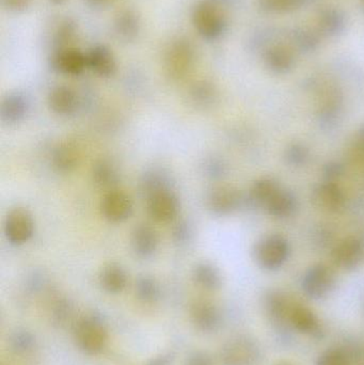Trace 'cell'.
<instances>
[{
  "mask_svg": "<svg viewBox=\"0 0 364 365\" xmlns=\"http://www.w3.org/2000/svg\"><path fill=\"white\" fill-rule=\"evenodd\" d=\"M192 24L201 38L216 41L224 34L227 19L222 6L209 0H201L192 11Z\"/></svg>",
  "mask_w": 364,
  "mask_h": 365,
  "instance_id": "3957f363",
  "label": "cell"
},
{
  "mask_svg": "<svg viewBox=\"0 0 364 365\" xmlns=\"http://www.w3.org/2000/svg\"><path fill=\"white\" fill-rule=\"evenodd\" d=\"M1 4L8 12L19 14L31 6L32 0H1Z\"/></svg>",
  "mask_w": 364,
  "mask_h": 365,
  "instance_id": "60d3db41",
  "label": "cell"
},
{
  "mask_svg": "<svg viewBox=\"0 0 364 365\" xmlns=\"http://www.w3.org/2000/svg\"><path fill=\"white\" fill-rule=\"evenodd\" d=\"M100 212L107 221L121 223L132 216L134 203L132 197L125 191L111 189L105 193L100 201Z\"/></svg>",
  "mask_w": 364,
  "mask_h": 365,
  "instance_id": "9c48e42d",
  "label": "cell"
},
{
  "mask_svg": "<svg viewBox=\"0 0 364 365\" xmlns=\"http://www.w3.org/2000/svg\"><path fill=\"white\" fill-rule=\"evenodd\" d=\"M51 4H56V6H61V4H66L68 0H49Z\"/></svg>",
  "mask_w": 364,
  "mask_h": 365,
  "instance_id": "7dc6e473",
  "label": "cell"
},
{
  "mask_svg": "<svg viewBox=\"0 0 364 365\" xmlns=\"http://www.w3.org/2000/svg\"><path fill=\"white\" fill-rule=\"evenodd\" d=\"M9 344H10L11 351H14L17 355H25L33 349L34 345H36V338L31 332L19 329L13 332L12 336H10Z\"/></svg>",
  "mask_w": 364,
  "mask_h": 365,
  "instance_id": "e575fe53",
  "label": "cell"
},
{
  "mask_svg": "<svg viewBox=\"0 0 364 365\" xmlns=\"http://www.w3.org/2000/svg\"><path fill=\"white\" fill-rule=\"evenodd\" d=\"M75 342L83 353L100 355L108 344V330L96 315H87L79 319L74 329Z\"/></svg>",
  "mask_w": 364,
  "mask_h": 365,
  "instance_id": "6da1fadb",
  "label": "cell"
},
{
  "mask_svg": "<svg viewBox=\"0 0 364 365\" xmlns=\"http://www.w3.org/2000/svg\"><path fill=\"white\" fill-rule=\"evenodd\" d=\"M359 139H361V140L364 141V126L363 130H361L360 135H359Z\"/></svg>",
  "mask_w": 364,
  "mask_h": 365,
  "instance_id": "681fc988",
  "label": "cell"
},
{
  "mask_svg": "<svg viewBox=\"0 0 364 365\" xmlns=\"http://www.w3.org/2000/svg\"><path fill=\"white\" fill-rule=\"evenodd\" d=\"M147 212L156 222L169 223L177 218L180 212V201L170 189L158 191L147 197Z\"/></svg>",
  "mask_w": 364,
  "mask_h": 365,
  "instance_id": "30bf717a",
  "label": "cell"
},
{
  "mask_svg": "<svg viewBox=\"0 0 364 365\" xmlns=\"http://www.w3.org/2000/svg\"><path fill=\"white\" fill-rule=\"evenodd\" d=\"M316 24L320 34L327 36H336L345 29V14L340 9L327 6L318 13Z\"/></svg>",
  "mask_w": 364,
  "mask_h": 365,
  "instance_id": "484cf974",
  "label": "cell"
},
{
  "mask_svg": "<svg viewBox=\"0 0 364 365\" xmlns=\"http://www.w3.org/2000/svg\"><path fill=\"white\" fill-rule=\"evenodd\" d=\"M92 180L100 188L111 190L120 182V173L113 160L100 158L92 167Z\"/></svg>",
  "mask_w": 364,
  "mask_h": 365,
  "instance_id": "83f0119b",
  "label": "cell"
},
{
  "mask_svg": "<svg viewBox=\"0 0 364 365\" xmlns=\"http://www.w3.org/2000/svg\"><path fill=\"white\" fill-rule=\"evenodd\" d=\"M264 207L271 216L278 219H286L290 218L296 212L298 203L292 192L280 188L265 203Z\"/></svg>",
  "mask_w": 364,
  "mask_h": 365,
  "instance_id": "cb8c5ba5",
  "label": "cell"
},
{
  "mask_svg": "<svg viewBox=\"0 0 364 365\" xmlns=\"http://www.w3.org/2000/svg\"><path fill=\"white\" fill-rule=\"evenodd\" d=\"M316 206L329 212H339L345 206L343 190L335 182L326 181L318 185L313 191Z\"/></svg>",
  "mask_w": 364,
  "mask_h": 365,
  "instance_id": "e0dca14e",
  "label": "cell"
},
{
  "mask_svg": "<svg viewBox=\"0 0 364 365\" xmlns=\"http://www.w3.org/2000/svg\"><path fill=\"white\" fill-rule=\"evenodd\" d=\"M29 104L21 92H11L2 98L0 104V118L4 124L14 125L25 119Z\"/></svg>",
  "mask_w": 364,
  "mask_h": 365,
  "instance_id": "d6986e66",
  "label": "cell"
},
{
  "mask_svg": "<svg viewBox=\"0 0 364 365\" xmlns=\"http://www.w3.org/2000/svg\"><path fill=\"white\" fill-rule=\"evenodd\" d=\"M292 41L294 46L301 51H311L318 45V36L316 32L309 29H296L292 34Z\"/></svg>",
  "mask_w": 364,
  "mask_h": 365,
  "instance_id": "8d00e7d4",
  "label": "cell"
},
{
  "mask_svg": "<svg viewBox=\"0 0 364 365\" xmlns=\"http://www.w3.org/2000/svg\"><path fill=\"white\" fill-rule=\"evenodd\" d=\"M36 229L33 216L24 207L12 208L4 219V231L6 240L21 246L31 240Z\"/></svg>",
  "mask_w": 364,
  "mask_h": 365,
  "instance_id": "ba28073f",
  "label": "cell"
},
{
  "mask_svg": "<svg viewBox=\"0 0 364 365\" xmlns=\"http://www.w3.org/2000/svg\"><path fill=\"white\" fill-rule=\"evenodd\" d=\"M264 62L266 68L275 74H286L294 68V53L286 45H273L265 51Z\"/></svg>",
  "mask_w": 364,
  "mask_h": 365,
  "instance_id": "603a6c76",
  "label": "cell"
},
{
  "mask_svg": "<svg viewBox=\"0 0 364 365\" xmlns=\"http://www.w3.org/2000/svg\"><path fill=\"white\" fill-rule=\"evenodd\" d=\"M342 173H343V168L339 164H329L324 169V175L327 181L333 182V180L338 179Z\"/></svg>",
  "mask_w": 364,
  "mask_h": 365,
  "instance_id": "7bdbcfd3",
  "label": "cell"
},
{
  "mask_svg": "<svg viewBox=\"0 0 364 365\" xmlns=\"http://www.w3.org/2000/svg\"><path fill=\"white\" fill-rule=\"evenodd\" d=\"M192 236V227L186 220L180 221L172 230V238L177 244H186Z\"/></svg>",
  "mask_w": 364,
  "mask_h": 365,
  "instance_id": "f35d334b",
  "label": "cell"
},
{
  "mask_svg": "<svg viewBox=\"0 0 364 365\" xmlns=\"http://www.w3.org/2000/svg\"><path fill=\"white\" fill-rule=\"evenodd\" d=\"M100 287L109 294H120L128 285V274L121 265L110 263L105 265L98 274Z\"/></svg>",
  "mask_w": 364,
  "mask_h": 365,
  "instance_id": "d4e9b609",
  "label": "cell"
},
{
  "mask_svg": "<svg viewBox=\"0 0 364 365\" xmlns=\"http://www.w3.org/2000/svg\"><path fill=\"white\" fill-rule=\"evenodd\" d=\"M113 1L115 0H87L88 4L94 8H103V6H108Z\"/></svg>",
  "mask_w": 364,
  "mask_h": 365,
  "instance_id": "f6af8a7d",
  "label": "cell"
},
{
  "mask_svg": "<svg viewBox=\"0 0 364 365\" xmlns=\"http://www.w3.org/2000/svg\"><path fill=\"white\" fill-rule=\"evenodd\" d=\"M309 158V150L303 145H293L286 150V160L293 166H301Z\"/></svg>",
  "mask_w": 364,
  "mask_h": 365,
  "instance_id": "74e56055",
  "label": "cell"
},
{
  "mask_svg": "<svg viewBox=\"0 0 364 365\" xmlns=\"http://www.w3.org/2000/svg\"><path fill=\"white\" fill-rule=\"evenodd\" d=\"M85 55L88 66L98 76L109 78L117 72L115 55L105 45H95Z\"/></svg>",
  "mask_w": 364,
  "mask_h": 365,
  "instance_id": "ffe728a7",
  "label": "cell"
},
{
  "mask_svg": "<svg viewBox=\"0 0 364 365\" xmlns=\"http://www.w3.org/2000/svg\"><path fill=\"white\" fill-rule=\"evenodd\" d=\"M204 169L207 175H209V178L218 179V178H222L224 173H226V165L222 160H217V158H211V160L205 163Z\"/></svg>",
  "mask_w": 364,
  "mask_h": 365,
  "instance_id": "ab89813d",
  "label": "cell"
},
{
  "mask_svg": "<svg viewBox=\"0 0 364 365\" xmlns=\"http://www.w3.org/2000/svg\"><path fill=\"white\" fill-rule=\"evenodd\" d=\"M281 187L275 180L262 178L256 180L250 188V197L254 203L264 206L265 203L277 192Z\"/></svg>",
  "mask_w": 364,
  "mask_h": 365,
  "instance_id": "836d02e7",
  "label": "cell"
},
{
  "mask_svg": "<svg viewBox=\"0 0 364 365\" xmlns=\"http://www.w3.org/2000/svg\"><path fill=\"white\" fill-rule=\"evenodd\" d=\"M291 247L288 240L280 234H271L261 238L254 248V257L262 269L276 272L288 259Z\"/></svg>",
  "mask_w": 364,
  "mask_h": 365,
  "instance_id": "277c9868",
  "label": "cell"
},
{
  "mask_svg": "<svg viewBox=\"0 0 364 365\" xmlns=\"http://www.w3.org/2000/svg\"><path fill=\"white\" fill-rule=\"evenodd\" d=\"M51 66L60 74L78 76L83 74L88 66L87 55L75 47L53 51L51 58Z\"/></svg>",
  "mask_w": 364,
  "mask_h": 365,
  "instance_id": "5bb4252c",
  "label": "cell"
},
{
  "mask_svg": "<svg viewBox=\"0 0 364 365\" xmlns=\"http://www.w3.org/2000/svg\"><path fill=\"white\" fill-rule=\"evenodd\" d=\"M190 319L199 331L212 334L219 329L222 313L214 302L197 299L190 306Z\"/></svg>",
  "mask_w": 364,
  "mask_h": 365,
  "instance_id": "4fadbf2b",
  "label": "cell"
},
{
  "mask_svg": "<svg viewBox=\"0 0 364 365\" xmlns=\"http://www.w3.org/2000/svg\"><path fill=\"white\" fill-rule=\"evenodd\" d=\"M135 293L139 302L143 304H154L160 296V285L151 276H140L137 279Z\"/></svg>",
  "mask_w": 364,
  "mask_h": 365,
  "instance_id": "d6a6232c",
  "label": "cell"
},
{
  "mask_svg": "<svg viewBox=\"0 0 364 365\" xmlns=\"http://www.w3.org/2000/svg\"><path fill=\"white\" fill-rule=\"evenodd\" d=\"M185 365H214V362L207 353L194 351L186 358Z\"/></svg>",
  "mask_w": 364,
  "mask_h": 365,
  "instance_id": "b9f144b4",
  "label": "cell"
},
{
  "mask_svg": "<svg viewBox=\"0 0 364 365\" xmlns=\"http://www.w3.org/2000/svg\"><path fill=\"white\" fill-rule=\"evenodd\" d=\"M49 108L56 115H70L76 111L78 106V98L76 92L68 86H56L49 91Z\"/></svg>",
  "mask_w": 364,
  "mask_h": 365,
  "instance_id": "7402d4cb",
  "label": "cell"
},
{
  "mask_svg": "<svg viewBox=\"0 0 364 365\" xmlns=\"http://www.w3.org/2000/svg\"><path fill=\"white\" fill-rule=\"evenodd\" d=\"M294 304L295 300L280 289H269L263 298V306L269 322L281 334H288L292 330L290 313Z\"/></svg>",
  "mask_w": 364,
  "mask_h": 365,
  "instance_id": "52a82bcc",
  "label": "cell"
},
{
  "mask_svg": "<svg viewBox=\"0 0 364 365\" xmlns=\"http://www.w3.org/2000/svg\"><path fill=\"white\" fill-rule=\"evenodd\" d=\"M309 0H259L261 9L269 13H288L305 6Z\"/></svg>",
  "mask_w": 364,
  "mask_h": 365,
  "instance_id": "d590c367",
  "label": "cell"
},
{
  "mask_svg": "<svg viewBox=\"0 0 364 365\" xmlns=\"http://www.w3.org/2000/svg\"><path fill=\"white\" fill-rule=\"evenodd\" d=\"M290 326L294 331L309 338L320 340L324 336V328L316 313L309 307L298 302H295L291 310Z\"/></svg>",
  "mask_w": 364,
  "mask_h": 365,
  "instance_id": "8fae6325",
  "label": "cell"
},
{
  "mask_svg": "<svg viewBox=\"0 0 364 365\" xmlns=\"http://www.w3.org/2000/svg\"><path fill=\"white\" fill-rule=\"evenodd\" d=\"M337 284L335 270L326 264H316L303 274V293L312 300H322L328 297Z\"/></svg>",
  "mask_w": 364,
  "mask_h": 365,
  "instance_id": "8992f818",
  "label": "cell"
},
{
  "mask_svg": "<svg viewBox=\"0 0 364 365\" xmlns=\"http://www.w3.org/2000/svg\"><path fill=\"white\" fill-rule=\"evenodd\" d=\"M81 152L73 141H63L53 149L51 162L56 170L61 173H71L79 166Z\"/></svg>",
  "mask_w": 364,
  "mask_h": 365,
  "instance_id": "44dd1931",
  "label": "cell"
},
{
  "mask_svg": "<svg viewBox=\"0 0 364 365\" xmlns=\"http://www.w3.org/2000/svg\"><path fill=\"white\" fill-rule=\"evenodd\" d=\"M170 189V181L168 175L160 169H152L145 173L141 180V191L147 197L158 191Z\"/></svg>",
  "mask_w": 364,
  "mask_h": 365,
  "instance_id": "4dcf8cb0",
  "label": "cell"
},
{
  "mask_svg": "<svg viewBox=\"0 0 364 365\" xmlns=\"http://www.w3.org/2000/svg\"><path fill=\"white\" fill-rule=\"evenodd\" d=\"M209 1L214 2V4H217V6H222L224 4H230L232 0H209Z\"/></svg>",
  "mask_w": 364,
  "mask_h": 365,
  "instance_id": "bcb514c9",
  "label": "cell"
},
{
  "mask_svg": "<svg viewBox=\"0 0 364 365\" xmlns=\"http://www.w3.org/2000/svg\"><path fill=\"white\" fill-rule=\"evenodd\" d=\"M261 357L260 345L246 336L231 339L220 351L222 365H258Z\"/></svg>",
  "mask_w": 364,
  "mask_h": 365,
  "instance_id": "5b68a950",
  "label": "cell"
},
{
  "mask_svg": "<svg viewBox=\"0 0 364 365\" xmlns=\"http://www.w3.org/2000/svg\"><path fill=\"white\" fill-rule=\"evenodd\" d=\"M363 9H364V0H363Z\"/></svg>",
  "mask_w": 364,
  "mask_h": 365,
  "instance_id": "f907efd6",
  "label": "cell"
},
{
  "mask_svg": "<svg viewBox=\"0 0 364 365\" xmlns=\"http://www.w3.org/2000/svg\"><path fill=\"white\" fill-rule=\"evenodd\" d=\"M130 245L136 257L150 259L155 255L160 245L157 232L151 225L140 223L132 230Z\"/></svg>",
  "mask_w": 364,
  "mask_h": 365,
  "instance_id": "2e32d148",
  "label": "cell"
},
{
  "mask_svg": "<svg viewBox=\"0 0 364 365\" xmlns=\"http://www.w3.org/2000/svg\"><path fill=\"white\" fill-rule=\"evenodd\" d=\"M196 51L188 38H175L165 53L164 68L167 76L175 81L185 78L194 66Z\"/></svg>",
  "mask_w": 364,
  "mask_h": 365,
  "instance_id": "7a4b0ae2",
  "label": "cell"
},
{
  "mask_svg": "<svg viewBox=\"0 0 364 365\" xmlns=\"http://www.w3.org/2000/svg\"><path fill=\"white\" fill-rule=\"evenodd\" d=\"M77 24L73 19H66L59 24L53 36V51L73 47L75 38L77 36Z\"/></svg>",
  "mask_w": 364,
  "mask_h": 365,
  "instance_id": "1f68e13d",
  "label": "cell"
},
{
  "mask_svg": "<svg viewBox=\"0 0 364 365\" xmlns=\"http://www.w3.org/2000/svg\"><path fill=\"white\" fill-rule=\"evenodd\" d=\"M171 359L169 355H162L160 357L152 359L147 365H169Z\"/></svg>",
  "mask_w": 364,
  "mask_h": 365,
  "instance_id": "ee69618b",
  "label": "cell"
},
{
  "mask_svg": "<svg viewBox=\"0 0 364 365\" xmlns=\"http://www.w3.org/2000/svg\"><path fill=\"white\" fill-rule=\"evenodd\" d=\"M190 102L194 107L199 109H209L213 107L218 101V90L212 81H196L189 88Z\"/></svg>",
  "mask_w": 364,
  "mask_h": 365,
  "instance_id": "f1b7e54d",
  "label": "cell"
},
{
  "mask_svg": "<svg viewBox=\"0 0 364 365\" xmlns=\"http://www.w3.org/2000/svg\"><path fill=\"white\" fill-rule=\"evenodd\" d=\"M194 284L207 292H216L222 287V276L219 269L213 264L201 262L192 269Z\"/></svg>",
  "mask_w": 364,
  "mask_h": 365,
  "instance_id": "4316f807",
  "label": "cell"
},
{
  "mask_svg": "<svg viewBox=\"0 0 364 365\" xmlns=\"http://www.w3.org/2000/svg\"><path fill=\"white\" fill-rule=\"evenodd\" d=\"M363 259V246L356 237L344 238L333 248L331 259L336 267L342 270H354Z\"/></svg>",
  "mask_w": 364,
  "mask_h": 365,
  "instance_id": "9a60e30c",
  "label": "cell"
},
{
  "mask_svg": "<svg viewBox=\"0 0 364 365\" xmlns=\"http://www.w3.org/2000/svg\"><path fill=\"white\" fill-rule=\"evenodd\" d=\"M241 195L235 187L222 185L209 191L207 205L209 212L216 216H228L239 210Z\"/></svg>",
  "mask_w": 364,
  "mask_h": 365,
  "instance_id": "7c38bea8",
  "label": "cell"
},
{
  "mask_svg": "<svg viewBox=\"0 0 364 365\" xmlns=\"http://www.w3.org/2000/svg\"><path fill=\"white\" fill-rule=\"evenodd\" d=\"M113 30L117 38L122 42H134L140 34V16L132 9H122L113 19Z\"/></svg>",
  "mask_w": 364,
  "mask_h": 365,
  "instance_id": "ac0fdd59",
  "label": "cell"
},
{
  "mask_svg": "<svg viewBox=\"0 0 364 365\" xmlns=\"http://www.w3.org/2000/svg\"><path fill=\"white\" fill-rule=\"evenodd\" d=\"M357 347L336 346L327 349L318 356L316 365H354L360 359Z\"/></svg>",
  "mask_w": 364,
  "mask_h": 365,
  "instance_id": "f546056e",
  "label": "cell"
},
{
  "mask_svg": "<svg viewBox=\"0 0 364 365\" xmlns=\"http://www.w3.org/2000/svg\"><path fill=\"white\" fill-rule=\"evenodd\" d=\"M275 365H296V364H293V362H290V361H280V362H277V364H276Z\"/></svg>",
  "mask_w": 364,
  "mask_h": 365,
  "instance_id": "c3c4849f",
  "label": "cell"
}]
</instances>
